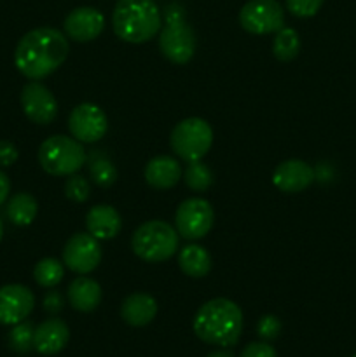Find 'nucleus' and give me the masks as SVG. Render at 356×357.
I'll use <instances>...</instances> for the list:
<instances>
[{
    "label": "nucleus",
    "mask_w": 356,
    "mask_h": 357,
    "mask_svg": "<svg viewBox=\"0 0 356 357\" xmlns=\"http://www.w3.org/2000/svg\"><path fill=\"white\" fill-rule=\"evenodd\" d=\"M166 21L168 23H171V21H184V9L178 3H173V6L168 7Z\"/></svg>",
    "instance_id": "f704fd0d"
},
{
    "label": "nucleus",
    "mask_w": 356,
    "mask_h": 357,
    "mask_svg": "<svg viewBox=\"0 0 356 357\" xmlns=\"http://www.w3.org/2000/svg\"><path fill=\"white\" fill-rule=\"evenodd\" d=\"M101 261V246L96 237L87 234H73L63 248V264L75 274L93 272Z\"/></svg>",
    "instance_id": "1a4fd4ad"
},
{
    "label": "nucleus",
    "mask_w": 356,
    "mask_h": 357,
    "mask_svg": "<svg viewBox=\"0 0 356 357\" xmlns=\"http://www.w3.org/2000/svg\"><path fill=\"white\" fill-rule=\"evenodd\" d=\"M325 0H286V7L297 17H311L321 9Z\"/></svg>",
    "instance_id": "c85d7f7f"
},
{
    "label": "nucleus",
    "mask_w": 356,
    "mask_h": 357,
    "mask_svg": "<svg viewBox=\"0 0 356 357\" xmlns=\"http://www.w3.org/2000/svg\"><path fill=\"white\" fill-rule=\"evenodd\" d=\"M161 10L154 0H119L112 14V26L121 40L143 44L161 30Z\"/></svg>",
    "instance_id": "7ed1b4c3"
},
{
    "label": "nucleus",
    "mask_w": 356,
    "mask_h": 357,
    "mask_svg": "<svg viewBox=\"0 0 356 357\" xmlns=\"http://www.w3.org/2000/svg\"><path fill=\"white\" fill-rule=\"evenodd\" d=\"M353 357H356V354H355V356H353Z\"/></svg>",
    "instance_id": "4c0bfd02"
},
{
    "label": "nucleus",
    "mask_w": 356,
    "mask_h": 357,
    "mask_svg": "<svg viewBox=\"0 0 356 357\" xmlns=\"http://www.w3.org/2000/svg\"><path fill=\"white\" fill-rule=\"evenodd\" d=\"M239 357H278L276 351L272 349V345L265 344V342H253V344H248L243 349Z\"/></svg>",
    "instance_id": "7c9ffc66"
},
{
    "label": "nucleus",
    "mask_w": 356,
    "mask_h": 357,
    "mask_svg": "<svg viewBox=\"0 0 356 357\" xmlns=\"http://www.w3.org/2000/svg\"><path fill=\"white\" fill-rule=\"evenodd\" d=\"M65 195L72 202H86L91 195V185L79 174H70L65 183Z\"/></svg>",
    "instance_id": "cd10ccee"
},
{
    "label": "nucleus",
    "mask_w": 356,
    "mask_h": 357,
    "mask_svg": "<svg viewBox=\"0 0 356 357\" xmlns=\"http://www.w3.org/2000/svg\"><path fill=\"white\" fill-rule=\"evenodd\" d=\"M44 309L49 314H58L63 309V298L58 291H49L44 296Z\"/></svg>",
    "instance_id": "473e14b6"
},
{
    "label": "nucleus",
    "mask_w": 356,
    "mask_h": 357,
    "mask_svg": "<svg viewBox=\"0 0 356 357\" xmlns=\"http://www.w3.org/2000/svg\"><path fill=\"white\" fill-rule=\"evenodd\" d=\"M181 167L170 155L154 157L145 166V181L157 190H170L180 181Z\"/></svg>",
    "instance_id": "a211bd4d"
},
{
    "label": "nucleus",
    "mask_w": 356,
    "mask_h": 357,
    "mask_svg": "<svg viewBox=\"0 0 356 357\" xmlns=\"http://www.w3.org/2000/svg\"><path fill=\"white\" fill-rule=\"evenodd\" d=\"M184 180L191 190L205 192L212 187L213 173L201 160H192V162H188L187 169H185Z\"/></svg>",
    "instance_id": "a878e982"
},
{
    "label": "nucleus",
    "mask_w": 356,
    "mask_h": 357,
    "mask_svg": "<svg viewBox=\"0 0 356 357\" xmlns=\"http://www.w3.org/2000/svg\"><path fill=\"white\" fill-rule=\"evenodd\" d=\"M121 316L129 326H147L157 316V302L147 293H133L122 302Z\"/></svg>",
    "instance_id": "6ab92c4d"
},
{
    "label": "nucleus",
    "mask_w": 356,
    "mask_h": 357,
    "mask_svg": "<svg viewBox=\"0 0 356 357\" xmlns=\"http://www.w3.org/2000/svg\"><path fill=\"white\" fill-rule=\"evenodd\" d=\"M89 164V176L98 187L108 188L117 181V169L108 157L101 152L91 153L86 160Z\"/></svg>",
    "instance_id": "5701e85b"
},
{
    "label": "nucleus",
    "mask_w": 356,
    "mask_h": 357,
    "mask_svg": "<svg viewBox=\"0 0 356 357\" xmlns=\"http://www.w3.org/2000/svg\"><path fill=\"white\" fill-rule=\"evenodd\" d=\"M192 328L205 344L232 347L243 331V312L232 300L213 298L195 312Z\"/></svg>",
    "instance_id": "f03ea898"
},
{
    "label": "nucleus",
    "mask_w": 356,
    "mask_h": 357,
    "mask_svg": "<svg viewBox=\"0 0 356 357\" xmlns=\"http://www.w3.org/2000/svg\"><path fill=\"white\" fill-rule=\"evenodd\" d=\"M105 28V16L94 7H77L66 16L65 31L75 42H91L100 37Z\"/></svg>",
    "instance_id": "2eb2a0df"
},
{
    "label": "nucleus",
    "mask_w": 356,
    "mask_h": 357,
    "mask_svg": "<svg viewBox=\"0 0 356 357\" xmlns=\"http://www.w3.org/2000/svg\"><path fill=\"white\" fill-rule=\"evenodd\" d=\"M257 333L262 340H276L281 333V321L278 319L276 316H264L257 324Z\"/></svg>",
    "instance_id": "c756f323"
},
{
    "label": "nucleus",
    "mask_w": 356,
    "mask_h": 357,
    "mask_svg": "<svg viewBox=\"0 0 356 357\" xmlns=\"http://www.w3.org/2000/svg\"><path fill=\"white\" fill-rule=\"evenodd\" d=\"M68 338V326L61 319L52 317L35 328L34 349L42 356H54L66 347Z\"/></svg>",
    "instance_id": "dca6fc26"
},
{
    "label": "nucleus",
    "mask_w": 356,
    "mask_h": 357,
    "mask_svg": "<svg viewBox=\"0 0 356 357\" xmlns=\"http://www.w3.org/2000/svg\"><path fill=\"white\" fill-rule=\"evenodd\" d=\"M159 49L171 63L185 65L195 52L194 31L184 21H171L159 35Z\"/></svg>",
    "instance_id": "9b49d317"
},
{
    "label": "nucleus",
    "mask_w": 356,
    "mask_h": 357,
    "mask_svg": "<svg viewBox=\"0 0 356 357\" xmlns=\"http://www.w3.org/2000/svg\"><path fill=\"white\" fill-rule=\"evenodd\" d=\"M87 232L98 241L114 239L122 229V218L115 208L108 204H98L86 215Z\"/></svg>",
    "instance_id": "f3484780"
},
{
    "label": "nucleus",
    "mask_w": 356,
    "mask_h": 357,
    "mask_svg": "<svg viewBox=\"0 0 356 357\" xmlns=\"http://www.w3.org/2000/svg\"><path fill=\"white\" fill-rule=\"evenodd\" d=\"M68 40L56 28H35L21 37L14 52V65L30 80H42L65 63Z\"/></svg>",
    "instance_id": "f257e3e1"
},
{
    "label": "nucleus",
    "mask_w": 356,
    "mask_h": 357,
    "mask_svg": "<svg viewBox=\"0 0 356 357\" xmlns=\"http://www.w3.org/2000/svg\"><path fill=\"white\" fill-rule=\"evenodd\" d=\"M316 174L307 162L299 159H290L278 164L272 173V183L285 194H297L309 187Z\"/></svg>",
    "instance_id": "4468645a"
},
{
    "label": "nucleus",
    "mask_w": 356,
    "mask_h": 357,
    "mask_svg": "<svg viewBox=\"0 0 356 357\" xmlns=\"http://www.w3.org/2000/svg\"><path fill=\"white\" fill-rule=\"evenodd\" d=\"M213 220H215V213H213L212 204L205 199L192 197L178 206L175 223H177V232L184 239L198 241L212 230Z\"/></svg>",
    "instance_id": "6e6552de"
},
{
    "label": "nucleus",
    "mask_w": 356,
    "mask_h": 357,
    "mask_svg": "<svg viewBox=\"0 0 356 357\" xmlns=\"http://www.w3.org/2000/svg\"><path fill=\"white\" fill-rule=\"evenodd\" d=\"M65 275V264L56 258H42L34 268V278L42 288H54L63 281Z\"/></svg>",
    "instance_id": "393cba45"
},
{
    "label": "nucleus",
    "mask_w": 356,
    "mask_h": 357,
    "mask_svg": "<svg viewBox=\"0 0 356 357\" xmlns=\"http://www.w3.org/2000/svg\"><path fill=\"white\" fill-rule=\"evenodd\" d=\"M239 23L248 33H276L285 26V10L278 0H250L239 10Z\"/></svg>",
    "instance_id": "0eeeda50"
},
{
    "label": "nucleus",
    "mask_w": 356,
    "mask_h": 357,
    "mask_svg": "<svg viewBox=\"0 0 356 357\" xmlns=\"http://www.w3.org/2000/svg\"><path fill=\"white\" fill-rule=\"evenodd\" d=\"M2 236H3V225H2V220H0V241H2Z\"/></svg>",
    "instance_id": "e433bc0d"
},
{
    "label": "nucleus",
    "mask_w": 356,
    "mask_h": 357,
    "mask_svg": "<svg viewBox=\"0 0 356 357\" xmlns=\"http://www.w3.org/2000/svg\"><path fill=\"white\" fill-rule=\"evenodd\" d=\"M17 160V149L10 142H0V166L9 167Z\"/></svg>",
    "instance_id": "2f4dec72"
},
{
    "label": "nucleus",
    "mask_w": 356,
    "mask_h": 357,
    "mask_svg": "<svg viewBox=\"0 0 356 357\" xmlns=\"http://www.w3.org/2000/svg\"><path fill=\"white\" fill-rule=\"evenodd\" d=\"M68 129L77 142L96 143L107 135L108 119L96 105L80 103L70 114Z\"/></svg>",
    "instance_id": "9d476101"
},
{
    "label": "nucleus",
    "mask_w": 356,
    "mask_h": 357,
    "mask_svg": "<svg viewBox=\"0 0 356 357\" xmlns=\"http://www.w3.org/2000/svg\"><path fill=\"white\" fill-rule=\"evenodd\" d=\"M86 160L87 153L82 143L70 136H51L38 149V164L52 176L75 174L86 164Z\"/></svg>",
    "instance_id": "39448f33"
},
{
    "label": "nucleus",
    "mask_w": 356,
    "mask_h": 357,
    "mask_svg": "<svg viewBox=\"0 0 356 357\" xmlns=\"http://www.w3.org/2000/svg\"><path fill=\"white\" fill-rule=\"evenodd\" d=\"M133 253L143 261H166L178 251L177 229L161 220H150L135 230L131 239Z\"/></svg>",
    "instance_id": "20e7f679"
},
{
    "label": "nucleus",
    "mask_w": 356,
    "mask_h": 357,
    "mask_svg": "<svg viewBox=\"0 0 356 357\" xmlns=\"http://www.w3.org/2000/svg\"><path fill=\"white\" fill-rule=\"evenodd\" d=\"M21 107L31 122L40 126L51 124L58 115V103L51 91L37 80H31L21 91Z\"/></svg>",
    "instance_id": "f8f14e48"
},
{
    "label": "nucleus",
    "mask_w": 356,
    "mask_h": 357,
    "mask_svg": "<svg viewBox=\"0 0 356 357\" xmlns=\"http://www.w3.org/2000/svg\"><path fill=\"white\" fill-rule=\"evenodd\" d=\"M35 296L27 286L7 284L0 288V324L14 326L31 314Z\"/></svg>",
    "instance_id": "ddd939ff"
},
{
    "label": "nucleus",
    "mask_w": 356,
    "mask_h": 357,
    "mask_svg": "<svg viewBox=\"0 0 356 357\" xmlns=\"http://www.w3.org/2000/svg\"><path fill=\"white\" fill-rule=\"evenodd\" d=\"M68 303L79 312H93L101 302V288L94 279L79 275L68 286Z\"/></svg>",
    "instance_id": "aec40b11"
},
{
    "label": "nucleus",
    "mask_w": 356,
    "mask_h": 357,
    "mask_svg": "<svg viewBox=\"0 0 356 357\" xmlns=\"http://www.w3.org/2000/svg\"><path fill=\"white\" fill-rule=\"evenodd\" d=\"M212 143V126L199 117H191L178 122L170 136L171 149L185 162L201 160L209 152Z\"/></svg>",
    "instance_id": "423d86ee"
},
{
    "label": "nucleus",
    "mask_w": 356,
    "mask_h": 357,
    "mask_svg": "<svg viewBox=\"0 0 356 357\" xmlns=\"http://www.w3.org/2000/svg\"><path fill=\"white\" fill-rule=\"evenodd\" d=\"M206 357H234V356H232V352H229V351H215Z\"/></svg>",
    "instance_id": "c9c22d12"
},
{
    "label": "nucleus",
    "mask_w": 356,
    "mask_h": 357,
    "mask_svg": "<svg viewBox=\"0 0 356 357\" xmlns=\"http://www.w3.org/2000/svg\"><path fill=\"white\" fill-rule=\"evenodd\" d=\"M9 192H10V181L7 178V174L3 171H0V206L7 201L9 197Z\"/></svg>",
    "instance_id": "72a5a7b5"
},
{
    "label": "nucleus",
    "mask_w": 356,
    "mask_h": 357,
    "mask_svg": "<svg viewBox=\"0 0 356 357\" xmlns=\"http://www.w3.org/2000/svg\"><path fill=\"white\" fill-rule=\"evenodd\" d=\"M300 51V37L293 28H285L276 31V37L272 40V52L279 61H292L297 58Z\"/></svg>",
    "instance_id": "b1692460"
},
{
    "label": "nucleus",
    "mask_w": 356,
    "mask_h": 357,
    "mask_svg": "<svg viewBox=\"0 0 356 357\" xmlns=\"http://www.w3.org/2000/svg\"><path fill=\"white\" fill-rule=\"evenodd\" d=\"M37 201H35L34 195L27 194V192H20V194L13 195L10 201L7 202V218L17 227L30 225L35 216H37Z\"/></svg>",
    "instance_id": "4be33fe9"
},
{
    "label": "nucleus",
    "mask_w": 356,
    "mask_h": 357,
    "mask_svg": "<svg viewBox=\"0 0 356 357\" xmlns=\"http://www.w3.org/2000/svg\"><path fill=\"white\" fill-rule=\"evenodd\" d=\"M178 265L185 275L199 279L205 278L212 268V257L199 244H188L178 253Z\"/></svg>",
    "instance_id": "412c9836"
},
{
    "label": "nucleus",
    "mask_w": 356,
    "mask_h": 357,
    "mask_svg": "<svg viewBox=\"0 0 356 357\" xmlns=\"http://www.w3.org/2000/svg\"><path fill=\"white\" fill-rule=\"evenodd\" d=\"M34 335L35 328L31 323L21 321V323L14 324V328L9 333V345L14 352L17 354H27L34 349Z\"/></svg>",
    "instance_id": "bb28decb"
}]
</instances>
